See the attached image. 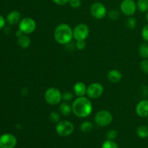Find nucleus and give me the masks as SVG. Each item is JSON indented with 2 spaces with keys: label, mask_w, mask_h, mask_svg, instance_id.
I'll list each match as a JSON object with an SVG mask.
<instances>
[{
  "label": "nucleus",
  "mask_w": 148,
  "mask_h": 148,
  "mask_svg": "<svg viewBox=\"0 0 148 148\" xmlns=\"http://www.w3.org/2000/svg\"><path fill=\"white\" fill-rule=\"evenodd\" d=\"M141 35L143 38L144 39L146 42H148V24L146 25L142 29Z\"/></svg>",
  "instance_id": "c85d7f7f"
},
{
  "label": "nucleus",
  "mask_w": 148,
  "mask_h": 148,
  "mask_svg": "<svg viewBox=\"0 0 148 148\" xmlns=\"http://www.w3.org/2000/svg\"><path fill=\"white\" fill-rule=\"evenodd\" d=\"M137 134L139 137L145 139L148 137V127L145 125H141L137 127Z\"/></svg>",
  "instance_id": "a211bd4d"
},
{
  "label": "nucleus",
  "mask_w": 148,
  "mask_h": 148,
  "mask_svg": "<svg viewBox=\"0 0 148 148\" xmlns=\"http://www.w3.org/2000/svg\"><path fill=\"white\" fill-rule=\"evenodd\" d=\"M136 3L140 12H147L148 11V0H137Z\"/></svg>",
  "instance_id": "412c9836"
},
{
  "label": "nucleus",
  "mask_w": 148,
  "mask_h": 148,
  "mask_svg": "<svg viewBox=\"0 0 148 148\" xmlns=\"http://www.w3.org/2000/svg\"><path fill=\"white\" fill-rule=\"evenodd\" d=\"M76 46L77 49L79 51H82L84 50L86 47V43H85V40H76Z\"/></svg>",
  "instance_id": "cd10ccee"
},
{
  "label": "nucleus",
  "mask_w": 148,
  "mask_h": 148,
  "mask_svg": "<svg viewBox=\"0 0 148 148\" xmlns=\"http://www.w3.org/2000/svg\"><path fill=\"white\" fill-rule=\"evenodd\" d=\"M17 145V138L12 134L0 136V148H14Z\"/></svg>",
  "instance_id": "9b49d317"
},
{
  "label": "nucleus",
  "mask_w": 148,
  "mask_h": 148,
  "mask_svg": "<svg viewBox=\"0 0 148 148\" xmlns=\"http://www.w3.org/2000/svg\"><path fill=\"white\" fill-rule=\"evenodd\" d=\"M19 29L24 34H31L36 29V21L31 17H24V18L21 19L20 22L19 23Z\"/></svg>",
  "instance_id": "423d86ee"
},
{
  "label": "nucleus",
  "mask_w": 148,
  "mask_h": 148,
  "mask_svg": "<svg viewBox=\"0 0 148 148\" xmlns=\"http://www.w3.org/2000/svg\"><path fill=\"white\" fill-rule=\"evenodd\" d=\"M104 88L99 82H93L87 88V95L90 99H96L103 95Z\"/></svg>",
  "instance_id": "1a4fd4ad"
},
{
  "label": "nucleus",
  "mask_w": 148,
  "mask_h": 148,
  "mask_svg": "<svg viewBox=\"0 0 148 148\" xmlns=\"http://www.w3.org/2000/svg\"><path fill=\"white\" fill-rule=\"evenodd\" d=\"M53 3H55L56 4L59 6H63L65 4H68L69 1V0H52Z\"/></svg>",
  "instance_id": "2f4dec72"
},
{
  "label": "nucleus",
  "mask_w": 148,
  "mask_h": 148,
  "mask_svg": "<svg viewBox=\"0 0 148 148\" xmlns=\"http://www.w3.org/2000/svg\"><path fill=\"white\" fill-rule=\"evenodd\" d=\"M139 54L144 59H148V42L142 43L139 47Z\"/></svg>",
  "instance_id": "6ab92c4d"
},
{
  "label": "nucleus",
  "mask_w": 148,
  "mask_h": 148,
  "mask_svg": "<svg viewBox=\"0 0 148 148\" xmlns=\"http://www.w3.org/2000/svg\"><path fill=\"white\" fill-rule=\"evenodd\" d=\"M107 78L111 82L117 83L121 81L122 75H121V72L118 69H111L107 74Z\"/></svg>",
  "instance_id": "4468645a"
},
{
  "label": "nucleus",
  "mask_w": 148,
  "mask_h": 148,
  "mask_svg": "<svg viewBox=\"0 0 148 148\" xmlns=\"http://www.w3.org/2000/svg\"><path fill=\"white\" fill-rule=\"evenodd\" d=\"M5 25V20L1 15H0V30L3 28Z\"/></svg>",
  "instance_id": "473e14b6"
},
{
  "label": "nucleus",
  "mask_w": 148,
  "mask_h": 148,
  "mask_svg": "<svg viewBox=\"0 0 148 148\" xmlns=\"http://www.w3.org/2000/svg\"><path fill=\"white\" fill-rule=\"evenodd\" d=\"M101 148H119V146L112 140H108L103 143Z\"/></svg>",
  "instance_id": "b1692460"
},
{
  "label": "nucleus",
  "mask_w": 148,
  "mask_h": 148,
  "mask_svg": "<svg viewBox=\"0 0 148 148\" xmlns=\"http://www.w3.org/2000/svg\"><path fill=\"white\" fill-rule=\"evenodd\" d=\"M69 4L72 8L77 9L81 6V1L80 0H69Z\"/></svg>",
  "instance_id": "c756f323"
},
{
  "label": "nucleus",
  "mask_w": 148,
  "mask_h": 148,
  "mask_svg": "<svg viewBox=\"0 0 148 148\" xmlns=\"http://www.w3.org/2000/svg\"><path fill=\"white\" fill-rule=\"evenodd\" d=\"M94 120L98 126L105 127L111 124L113 121V116L108 111L101 110L95 114Z\"/></svg>",
  "instance_id": "20e7f679"
},
{
  "label": "nucleus",
  "mask_w": 148,
  "mask_h": 148,
  "mask_svg": "<svg viewBox=\"0 0 148 148\" xmlns=\"http://www.w3.org/2000/svg\"><path fill=\"white\" fill-rule=\"evenodd\" d=\"M17 43H18V45L23 49H27L30 46V38L27 36V35L23 34L21 36L18 37V39H17Z\"/></svg>",
  "instance_id": "dca6fc26"
},
{
  "label": "nucleus",
  "mask_w": 148,
  "mask_h": 148,
  "mask_svg": "<svg viewBox=\"0 0 148 148\" xmlns=\"http://www.w3.org/2000/svg\"><path fill=\"white\" fill-rule=\"evenodd\" d=\"M140 68L146 75H148V59H144L140 62Z\"/></svg>",
  "instance_id": "bb28decb"
},
{
  "label": "nucleus",
  "mask_w": 148,
  "mask_h": 148,
  "mask_svg": "<svg viewBox=\"0 0 148 148\" xmlns=\"http://www.w3.org/2000/svg\"><path fill=\"white\" fill-rule=\"evenodd\" d=\"M44 99L48 104L56 106L62 100V93L58 88H49L45 92Z\"/></svg>",
  "instance_id": "7ed1b4c3"
},
{
  "label": "nucleus",
  "mask_w": 148,
  "mask_h": 148,
  "mask_svg": "<svg viewBox=\"0 0 148 148\" xmlns=\"http://www.w3.org/2000/svg\"><path fill=\"white\" fill-rule=\"evenodd\" d=\"M120 9L124 15L130 17L135 14L137 9V3L134 0H123L120 4Z\"/></svg>",
  "instance_id": "9d476101"
},
{
  "label": "nucleus",
  "mask_w": 148,
  "mask_h": 148,
  "mask_svg": "<svg viewBox=\"0 0 148 148\" xmlns=\"http://www.w3.org/2000/svg\"><path fill=\"white\" fill-rule=\"evenodd\" d=\"M53 38L58 43L62 45L69 44L73 38V30L69 25L62 23L56 26L53 32Z\"/></svg>",
  "instance_id": "f03ea898"
},
{
  "label": "nucleus",
  "mask_w": 148,
  "mask_h": 148,
  "mask_svg": "<svg viewBox=\"0 0 148 148\" xmlns=\"http://www.w3.org/2000/svg\"><path fill=\"white\" fill-rule=\"evenodd\" d=\"M90 12L91 15L97 20L103 19L108 14L106 6L101 2H98V1L93 3L90 6Z\"/></svg>",
  "instance_id": "0eeeda50"
},
{
  "label": "nucleus",
  "mask_w": 148,
  "mask_h": 148,
  "mask_svg": "<svg viewBox=\"0 0 148 148\" xmlns=\"http://www.w3.org/2000/svg\"><path fill=\"white\" fill-rule=\"evenodd\" d=\"M145 17H146V20H147V23H148V11L147 12H146V16H145Z\"/></svg>",
  "instance_id": "f704fd0d"
},
{
  "label": "nucleus",
  "mask_w": 148,
  "mask_h": 148,
  "mask_svg": "<svg viewBox=\"0 0 148 148\" xmlns=\"http://www.w3.org/2000/svg\"><path fill=\"white\" fill-rule=\"evenodd\" d=\"M126 25H127V27H128L129 29L133 30V29L135 28L136 26H137V20H135L134 17L130 16V17H129L128 18H127V21H126Z\"/></svg>",
  "instance_id": "4be33fe9"
},
{
  "label": "nucleus",
  "mask_w": 148,
  "mask_h": 148,
  "mask_svg": "<svg viewBox=\"0 0 148 148\" xmlns=\"http://www.w3.org/2000/svg\"><path fill=\"white\" fill-rule=\"evenodd\" d=\"M7 20L9 24L12 25L17 24L21 20V14L16 10L10 12L7 15Z\"/></svg>",
  "instance_id": "2eb2a0df"
},
{
  "label": "nucleus",
  "mask_w": 148,
  "mask_h": 148,
  "mask_svg": "<svg viewBox=\"0 0 148 148\" xmlns=\"http://www.w3.org/2000/svg\"><path fill=\"white\" fill-rule=\"evenodd\" d=\"M117 137V132L114 130H111L107 133V138L108 140H113L114 139L116 138Z\"/></svg>",
  "instance_id": "7c9ffc66"
},
{
  "label": "nucleus",
  "mask_w": 148,
  "mask_h": 148,
  "mask_svg": "<svg viewBox=\"0 0 148 148\" xmlns=\"http://www.w3.org/2000/svg\"><path fill=\"white\" fill-rule=\"evenodd\" d=\"M49 119L53 123H58L60 121V114L56 111H52L49 114Z\"/></svg>",
  "instance_id": "5701e85b"
},
{
  "label": "nucleus",
  "mask_w": 148,
  "mask_h": 148,
  "mask_svg": "<svg viewBox=\"0 0 148 148\" xmlns=\"http://www.w3.org/2000/svg\"><path fill=\"white\" fill-rule=\"evenodd\" d=\"M87 87L85 83L82 82H77L74 85L73 92L76 96L82 97L87 94Z\"/></svg>",
  "instance_id": "ddd939ff"
},
{
  "label": "nucleus",
  "mask_w": 148,
  "mask_h": 148,
  "mask_svg": "<svg viewBox=\"0 0 148 148\" xmlns=\"http://www.w3.org/2000/svg\"><path fill=\"white\" fill-rule=\"evenodd\" d=\"M75 130V126L71 121H59L56 124V132L59 136L62 137H67Z\"/></svg>",
  "instance_id": "39448f33"
},
{
  "label": "nucleus",
  "mask_w": 148,
  "mask_h": 148,
  "mask_svg": "<svg viewBox=\"0 0 148 148\" xmlns=\"http://www.w3.org/2000/svg\"><path fill=\"white\" fill-rule=\"evenodd\" d=\"M107 14L108 15L109 18L112 20H116L119 17V12L117 10H110Z\"/></svg>",
  "instance_id": "a878e982"
},
{
  "label": "nucleus",
  "mask_w": 148,
  "mask_h": 148,
  "mask_svg": "<svg viewBox=\"0 0 148 148\" xmlns=\"http://www.w3.org/2000/svg\"><path fill=\"white\" fill-rule=\"evenodd\" d=\"M72 113L79 118H86L92 112V103L89 98L77 97L72 104Z\"/></svg>",
  "instance_id": "f257e3e1"
},
{
  "label": "nucleus",
  "mask_w": 148,
  "mask_h": 148,
  "mask_svg": "<svg viewBox=\"0 0 148 148\" xmlns=\"http://www.w3.org/2000/svg\"><path fill=\"white\" fill-rule=\"evenodd\" d=\"M23 34H24V33H23V32L20 30V29H19V30L16 32V36H17V37H20V36H21L22 35H23Z\"/></svg>",
  "instance_id": "72a5a7b5"
},
{
  "label": "nucleus",
  "mask_w": 148,
  "mask_h": 148,
  "mask_svg": "<svg viewBox=\"0 0 148 148\" xmlns=\"http://www.w3.org/2000/svg\"><path fill=\"white\" fill-rule=\"evenodd\" d=\"M59 113L62 115L64 116H67L70 115L71 113L72 112V106L69 105L67 103H62L59 106Z\"/></svg>",
  "instance_id": "f3484780"
},
{
  "label": "nucleus",
  "mask_w": 148,
  "mask_h": 148,
  "mask_svg": "<svg viewBox=\"0 0 148 148\" xmlns=\"http://www.w3.org/2000/svg\"><path fill=\"white\" fill-rule=\"evenodd\" d=\"M90 33L89 27L86 24L80 23L75 26L73 30V38L76 40H85L88 37Z\"/></svg>",
  "instance_id": "6e6552de"
},
{
  "label": "nucleus",
  "mask_w": 148,
  "mask_h": 148,
  "mask_svg": "<svg viewBox=\"0 0 148 148\" xmlns=\"http://www.w3.org/2000/svg\"><path fill=\"white\" fill-rule=\"evenodd\" d=\"M92 128H93V124L92 122L89 121H85L80 124V129L81 131L83 133H89L92 131Z\"/></svg>",
  "instance_id": "aec40b11"
},
{
  "label": "nucleus",
  "mask_w": 148,
  "mask_h": 148,
  "mask_svg": "<svg viewBox=\"0 0 148 148\" xmlns=\"http://www.w3.org/2000/svg\"><path fill=\"white\" fill-rule=\"evenodd\" d=\"M74 98V92H72L71 91L66 90L62 93V99L64 101H70L73 99Z\"/></svg>",
  "instance_id": "393cba45"
},
{
  "label": "nucleus",
  "mask_w": 148,
  "mask_h": 148,
  "mask_svg": "<svg viewBox=\"0 0 148 148\" xmlns=\"http://www.w3.org/2000/svg\"><path fill=\"white\" fill-rule=\"evenodd\" d=\"M147 123H148V116L147 117Z\"/></svg>",
  "instance_id": "c9c22d12"
},
{
  "label": "nucleus",
  "mask_w": 148,
  "mask_h": 148,
  "mask_svg": "<svg viewBox=\"0 0 148 148\" xmlns=\"http://www.w3.org/2000/svg\"><path fill=\"white\" fill-rule=\"evenodd\" d=\"M136 114L138 116L146 118L148 116V100L144 99L140 101L137 104L135 108Z\"/></svg>",
  "instance_id": "f8f14e48"
}]
</instances>
